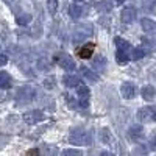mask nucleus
<instances>
[{"mask_svg": "<svg viewBox=\"0 0 156 156\" xmlns=\"http://www.w3.org/2000/svg\"><path fill=\"white\" fill-rule=\"evenodd\" d=\"M69 142L73 145H90L92 144V136L83 128H73L69 134Z\"/></svg>", "mask_w": 156, "mask_h": 156, "instance_id": "f257e3e1", "label": "nucleus"}, {"mask_svg": "<svg viewBox=\"0 0 156 156\" xmlns=\"http://www.w3.org/2000/svg\"><path fill=\"white\" fill-rule=\"evenodd\" d=\"M92 34H94V27L90 23H80V25H76V27L72 30V41H73V44L83 42Z\"/></svg>", "mask_w": 156, "mask_h": 156, "instance_id": "f03ea898", "label": "nucleus"}, {"mask_svg": "<svg viewBox=\"0 0 156 156\" xmlns=\"http://www.w3.org/2000/svg\"><path fill=\"white\" fill-rule=\"evenodd\" d=\"M34 94L36 92L31 86H23V87H19L17 94H16V100L19 103H30V101H33Z\"/></svg>", "mask_w": 156, "mask_h": 156, "instance_id": "7ed1b4c3", "label": "nucleus"}, {"mask_svg": "<svg viewBox=\"0 0 156 156\" xmlns=\"http://www.w3.org/2000/svg\"><path fill=\"white\" fill-rule=\"evenodd\" d=\"M137 120L142 123H148V122H154L156 120V111L151 106H144L137 111Z\"/></svg>", "mask_w": 156, "mask_h": 156, "instance_id": "20e7f679", "label": "nucleus"}, {"mask_svg": "<svg viewBox=\"0 0 156 156\" xmlns=\"http://www.w3.org/2000/svg\"><path fill=\"white\" fill-rule=\"evenodd\" d=\"M23 120H25V123H28V125H36V123L44 120V112L39 111V109L28 111V112L23 114Z\"/></svg>", "mask_w": 156, "mask_h": 156, "instance_id": "39448f33", "label": "nucleus"}, {"mask_svg": "<svg viewBox=\"0 0 156 156\" xmlns=\"http://www.w3.org/2000/svg\"><path fill=\"white\" fill-rule=\"evenodd\" d=\"M76 94H78V101H80V106H81V108H87V106H89V97H90V92H89L87 86H78Z\"/></svg>", "mask_w": 156, "mask_h": 156, "instance_id": "423d86ee", "label": "nucleus"}, {"mask_svg": "<svg viewBox=\"0 0 156 156\" xmlns=\"http://www.w3.org/2000/svg\"><path fill=\"white\" fill-rule=\"evenodd\" d=\"M120 94L123 98L126 100H131L134 95H136V86L133 83H129V81H125L122 86H120Z\"/></svg>", "mask_w": 156, "mask_h": 156, "instance_id": "0eeeda50", "label": "nucleus"}, {"mask_svg": "<svg viewBox=\"0 0 156 156\" xmlns=\"http://www.w3.org/2000/svg\"><path fill=\"white\" fill-rule=\"evenodd\" d=\"M120 19L123 23H131L134 19H136V9L133 6H125L122 9V14H120Z\"/></svg>", "mask_w": 156, "mask_h": 156, "instance_id": "6e6552de", "label": "nucleus"}, {"mask_svg": "<svg viewBox=\"0 0 156 156\" xmlns=\"http://www.w3.org/2000/svg\"><path fill=\"white\" fill-rule=\"evenodd\" d=\"M84 6H81V3H72L70 8H69V16L72 19H80L81 16H84Z\"/></svg>", "mask_w": 156, "mask_h": 156, "instance_id": "1a4fd4ad", "label": "nucleus"}, {"mask_svg": "<svg viewBox=\"0 0 156 156\" xmlns=\"http://www.w3.org/2000/svg\"><path fill=\"white\" fill-rule=\"evenodd\" d=\"M140 27H142V30H144L147 34H156V22L148 19V17L140 20Z\"/></svg>", "mask_w": 156, "mask_h": 156, "instance_id": "9d476101", "label": "nucleus"}, {"mask_svg": "<svg viewBox=\"0 0 156 156\" xmlns=\"http://www.w3.org/2000/svg\"><path fill=\"white\" fill-rule=\"evenodd\" d=\"M59 66H61L64 70L72 72V70H75V61H73V58L69 56V55H62V58L59 59Z\"/></svg>", "mask_w": 156, "mask_h": 156, "instance_id": "9b49d317", "label": "nucleus"}, {"mask_svg": "<svg viewBox=\"0 0 156 156\" xmlns=\"http://www.w3.org/2000/svg\"><path fill=\"white\" fill-rule=\"evenodd\" d=\"M80 72H81L83 78H84L87 83H97V81H98V75H97L95 72H92L90 69H87V67H81Z\"/></svg>", "mask_w": 156, "mask_h": 156, "instance_id": "f8f14e48", "label": "nucleus"}, {"mask_svg": "<svg viewBox=\"0 0 156 156\" xmlns=\"http://www.w3.org/2000/svg\"><path fill=\"white\" fill-rule=\"evenodd\" d=\"M140 94H142V97H144V100L150 101V100H153L154 95H156V89H154L151 84H145L144 87L140 89Z\"/></svg>", "mask_w": 156, "mask_h": 156, "instance_id": "ddd939ff", "label": "nucleus"}, {"mask_svg": "<svg viewBox=\"0 0 156 156\" xmlns=\"http://www.w3.org/2000/svg\"><path fill=\"white\" fill-rule=\"evenodd\" d=\"M92 66H94V69H97L100 72H105V69H106V58L101 56V55H97L92 59Z\"/></svg>", "mask_w": 156, "mask_h": 156, "instance_id": "4468645a", "label": "nucleus"}, {"mask_svg": "<svg viewBox=\"0 0 156 156\" xmlns=\"http://www.w3.org/2000/svg\"><path fill=\"white\" fill-rule=\"evenodd\" d=\"M129 137H131L133 140H137V139H142V136H144V128H142L140 125H133L131 128H129Z\"/></svg>", "mask_w": 156, "mask_h": 156, "instance_id": "2eb2a0df", "label": "nucleus"}, {"mask_svg": "<svg viewBox=\"0 0 156 156\" xmlns=\"http://www.w3.org/2000/svg\"><path fill=\"white\" fill-rule=\"evenodd\" d=\"M100 140L103 142V144H106V145H111L112 144L114 137H112V134H111V131H109L108 128L100 129Z\"/></svg>", "mask_w": 156, "mask_h": 156, "instance_id": "dca6fc26", "label": "nucleus"}, {"mask_svg": "<svg viewBox=\"0 0 156 156\" xmlns=\"http://www.w3.org/2000/svg\"><path fill=\"white\" fill-rule=\"evenodd\" d=\"M112 8H114L112 0H100L97 3V9L101 12H109V11H112Z\"/></svg>", "mask_w": 156, "mask_h": 156, "instance_id": "f3484780", "label": "nucleus"}, {"mask_svg": "<svg viewBox=\"0 0 156 156\" xmlns=\"http://www.w3.org/2000/svg\"><path fill=\"white\" fill-rule=\"evenodd\" d=\"M115 47L120 51H129L133 48L131 44H129L128 41H125V39H122V37H115Z\"/></svg>", "mask_w": 156, "mask_h": 156, "instance_id": "a211bd4d", "label": "nucleus"}, {"mask_svg": "<svg viewBox=\"0 0 156 156\" xmlns=\"http://www.w3.org/2000/svg\"><path fill=\"white\" fill-rule=\"evenodd\" d=\"M142 48H144L147 53L148 51H156V39H142Z\"/></svg>", "mask_w": 156, "mask_h": 156, "instance_id": "6ab92c4d", "label": "nucleus"}, {"mask_svg": "<svg viewBox=\"0 0 156 156\" xmlns=\"http://www.w3.org/2000/svg\"><path fill=\"white\" fill-rule=\"evenodd\" d=\"M145 53H147V51L142 48V47H139V48H131V50H129V59L137 61V59H140L142 56H145Z\"/></svg>", "mask_w": 156, "mask_h": 156, "instance_id": "aec40b11", "label": "nucleus"}, {"mask_svg": "<svg viewBox=\"0 0 156 156\" xmlns=\"http://www.w3.org/2000/svg\"><path fill=\"white\" fill-rule=\"evenodd\" d=\"M115 59L119 64H128L129 61V51H120V50H117V55H115Z\"/></svg>", "mask_w": 156, "mask_h": 156, "instance_id": "412c9836", "label": "nucleus"}, {"mask_svg": "<svg viewBox=\"0 0 156 156\" xmlns=\"http://www.w3.org/2000/svg\"><path fill=\"white\" fill-rule=\"evenodd\" d=\"M64 84H66L67 87H78L80 86V78L73 76V75H69V76H66V80H64Z\"/></svg>", "mask_w": 156, "mask_h": 156, "instance_id": "4be33fe9", "label": "nucleus"}, {"mask_svg": "<svg viewBox=\"0 0 156 156\" xmlns=\"http://www.w3.org/2000/svg\"><path fill=\"white\" fill-rule=\"evenodd\" d=\"M92 51H94V44H89V45H86V47H83V48L80 50V56H81L83 59L90 58V56H92Z\"/></svg>", "mask_w": 156, "mask_h": 156, "instance_id": "5701e85b", "label": "nucleus"}, {"mask_svg": "<svg viewBox=\"0 0 156 156\" xmlns=\"http://www.w3.org/2000/svg\"><path fill=\"white\" fill-rule=\"evenodd\" d=\"M31 19H33V16L28 14V12H25V14H19V16L16 17V22H17L19 25H27V23L31 22Z\"/></svg>", "mask_w": 156, "mask_h": 156, "instance_id": "b1692460", "label": "nucleus"}, {"mask_svg": "<svg viewBox=\"0 0 156 156\" xmlns=\"http://www.w3.org/2000/svg\"><path fill=\"white\" fill-rule=\"evenodd\" d=\"M47 9L50 12V16H55L58 9V0H47Z\"/></svg>", "mask_w": 156, "mask_h": 156, "instance_id": "393cba45", "label": "nucleus"}, {"mask_svg": "<svg viewBox=\"0 0 156 156\" xmlns=\"http://www.w3.org/2000/svg\"><path fill=\"white\" fill-rule=\"evenodd\" d=\"M140 3L145 11H154V8H156V0H142Z\"/></svg>", "mask_w": 156, "mask_h": 156, "instance_id": "a878e982", "label": "nucleus"}, {"mask_svg": "<svg viewBox=\"0 0 156 156\" xmlns=\"http://www.w3.org/2000/svg\"><path fill=\"white\" fill-rule=\"evenodd\" d=\"M61 156H83V151L76 150V148H66V150H62Z\"/></svg>", "mask_w": 156, "mask_h": 156, "instance_id": "bb28decb", "label": "nucleus"}, {"mask_svg": "<svg viewBox=\"0 0 156 156\" xmlns=\"http://www.w3.org/2000/svg\"><path fill=\"white\" fill-rule=\"evenodd\" d=\"M44 86H45V89H55V86H56V80H55V76H47L45 80H44Z\"/></svg>", "mask_w": 156, "mask_h": 156, "instance_id": "cd10ccee", "label": "nucleus"}, {"mask_svg": "<svg viewBox=\"0 0 156 156\" xmlns=\"http://www.w3.org/2000/svg\"><path fill=\"white\" fill-rule=\"evenodd\" d=\"M9 84V75L6 72H0V87H6Z\"/></svg>", "mask_w": 156, "mask_h": 156, "instance_id": "c85d7f7f", "label": "nucleus"}, {"mask_svg": "<svg viewBox=\"0 0 156 156\" xmlns=\"http://www.w3.org/2000/svg\"><path fill=\"white\" fill-rule=\"evenodd\" d=\"M150 150H153V151H156V134L150 139Z\"/></svg>", "mask_w": 156, "mask_h": 156, "instance_id": "c756f323", "label": "nucleus"}, {"mask_svg": "<svg viewBox=\"0 0 156 156\" xmlns=\"http://www.w3.org/2000/svg\"><path fill=\"white\" fill-rule=\"evenodd\" d=\"M6 62H8V56H6V55H3V53H0V67L5 66Z\"/></svg>", "mask_w": 156, "mask_h": 156, "instance_id": "7c9ffc66", "label": "nucleus"}, {"mask_svg": "<svg viewBox=\"0 0 156 156\" xmlns=\"http://www.w3.org/2000/svg\"><path fill=\"white\" fill-rule=\"evenodd\" d=\"M28 156H39V151H37L36 148H33V150L28 151Z\"/></svg>", "mask_w": 156, "mask_h": 156, "instance_id": "2f4dec72", "label": "nucleus"}, {"mask_svg": "<svg viewBox=\"0 0 156 156\" xmlns=\"http://www.w3.org/2000/svg\"><path fill=\"white\" fill-rule=\"evenodd\" d=\"M100 156H114V154H112L111 151H101V153H100Z\"/></svg>", "mask_w": 156, "mask_h": 156, "instance_id": "473e14b6", "label": "nucleus"}, {"mask_svg": "<svg viewBox=\"0 0 156 156\" xmlns=\"http://www.w3.org/2000/svg\"><path fill=\"white\" fill-rule=\"evenodd\" d=\"M3 2H5L6 5H12V3H14V0H3Z\"/></svg>", "mask_w": 156, "mask_h": 156, "instance_id": "72a5a7b5", "label": "nucleus"}, {"mask_svg": "<svg viewBox=\"0 0 156 156\" xmlns=\"http://www.w3.org/2000/svg\"><path fill=\"white\" fill-rule=\"evenodd\" d=\"M75 3H81V2H84V0H73Z\"/></svg>", "mask_w": 156, "mask_h": 156, "instance_id": "f704fd0d", "label": "nucleus"}, {"mask_svg": "<svg viewBox=\"0 0 156 156\" xmlns=\"http://www.w3.org/2000/svg\"><path fill=\"white\" fill-rule=\"evenodd\" d=\"M122 2H123V0H115V3H117V5H120Z\"/></svg>", "mask_w": 156, "mask_h": 156, "instance_id": "c9c22d12", "label": "nucleus"}, {"mask_svg": "<svg viewBox=\"0 0 156 156\" xmlns=\"http://www.w3.org/2000/svg\"><path fill=\"white\" fill-rule=\"evenodd\" d=\"M154 78H156V72H154Z\"/></svg>", "mask_w": 156, "mask_h": 156, "instance_id": "e433bc0d", "label": "nucleus"}]
</instances>
